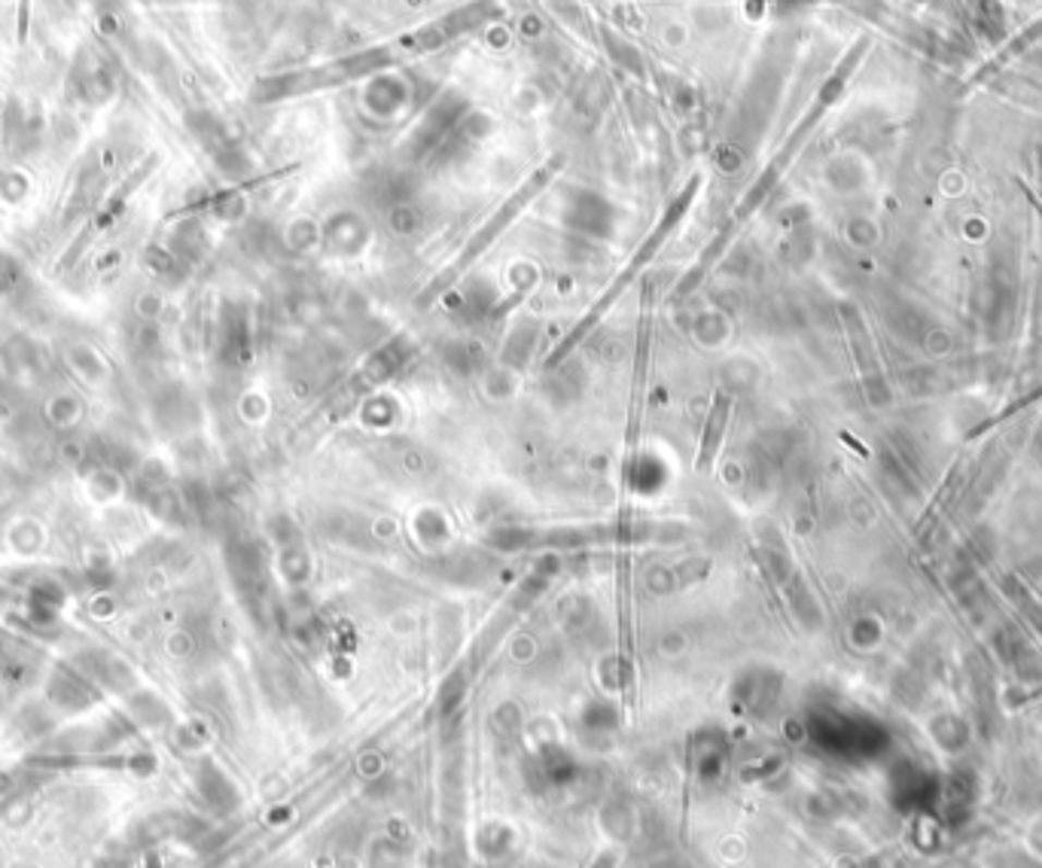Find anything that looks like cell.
I'll return each mask as SVG.
<instances>
[{
    "mask_svg": "<svg viewBox=\"0 0 1042 868\" xmlns=\"http://www.w3.org/2000/svg\"><path fill=\"white\" fill-rule=\"evenodd\" d=\"M686 525L680 521H653V518H631V521H597V525H552V528H516L497 530L492 545L497 548H580V545H613V543H665L683 537Z\"/></svg>",
    "mask_w": 1042,
    "mask_h": 868,
    "instance_id": "cell-1",
    "label": "cell"
},
{
    "mask_svg": "<svg viewBox=\"0 0 1042 868\" xmlns=\"http://www.w3.org/2000/svg\"><path fill=\"white\" fill-rule=\"evenodd\" d=\"M692 195H695V183H692V190H686L683 195L677 198V205L670 207L668 217L662 220V226L655 229L653 236H650V241H646V244H643L641 251H638V256L631 260V265H628V268H626V272H622V275H619V278L613 280L610 290H607V293H604V296H601V299H597L595 305L589 309V314L582 317L580 324L573 326V333H567V339L561 341V345H558L555 351H552L549 366H561V363H565L567 357H570V351H573V348H577V345H580V341L585 339L589 333H592V326H597V324H601V321H604V314L610 311L613 302H616L619 296L626 293L628 287L634 284V278H638V272H641L643 265H646V263H650V260H653L655 251L662 248V241L668 238V232H670V229H674V222L680 220V214H683V210H686V205H689V198H692Z\"/></svg>",
    "mask_w": 1042,
    "mask_h": 868,
    "instance_id": "cell-2",
    "label": "cell"
},
{
    "mask_svg": "<svg viewBox=\"0 0 1042 868\" xmlns=\"http://www.w3.org/2000/svg\"><path fill=\"white\" fill-rule=\"evenodd\" d=\"M552 174H555V165H546L543 171H536V174L531 177V183H528L524 190L516 192V195L509 198L507 205H504V210H500V214H497V217H494V220L488 222V226H485V229H482V232H478V236L473 238V241H470V248H467V251L461 253V260H458V263L451 265V268H448L446 275H443V278H439V280H436V284H433V287H431V296L443 293V290H448V287H451L455 280L461 278L463 272H467V268H470V265L476 263L478 256H482V251H485V248H492L494 238H497V236H500V232H504V226H509V222L516 220V214H519V210H524V205H528V202L534 198L536 192H540V190H543V186H546V183H549V177H552Z\"/></svg>",
    "mask_w": 1042,
    "mask_h": 868,
    "instance_id": "cell-3",
    "label": "cell"
},
{
    "mask_svg": "<svg viewBox=\"0 0 1042 868\" xmlns=\"http://www.w3.org/2000/svg\"><path fill=\"white\" fill-rule=\"evenodd\" d=\"M68 92L74 101L86 104V107H98L117 95V71L107 61L105 52H98L92 46H83L76 52L71 74H68Z\"/></svg>",
    "mask_w": 1042,
    "mask_h": 868,
    "instance_id": "cell-4",
    "label": "cell"
},
{
    "mask_svg": "<svg viewBox=\"0 0 1042 868\" xmlns=\"http://www.w3.org/2000/svg\"><path fill=\"white\" fill-rule=\"evenodd\" d=\"M729 409H731V399L726 394H719L714 399V406H711V414H707V424H704V436H701V448H699V472H711L716 460V451H719V445H723V433L729 427Z\"/></svg>",
    "mask_w": 1042,
    "mask_h": 868,
    "instance_id": "cell-5",
    "label": "cell"
},
{
    "mask_svg": "<svg viewBox=\"0 0 1042 868\" xmlns=\"http://www.w3.org/2000/svg\"><path fill=\"white\" fill-rule=\"evenodd\" d=\"M22 284H25V268H22V263H19L15 256H10V253L0 251V299L19 293Z\"/></svg>",
    "mask_w": 1042,
    "mask_h": 868,
    "instance_id": "cell-6",
    "label": "cell"
},
{
    "mask_svg": "<svg viewBox=\"0 0 1042 868\" xmlns=\"http://www.w3.org/2000/svg\"><path fill=\"white\" fill-rule=\"evenodd\" d=\"M393 348H397V345H390V348H385V351H378V357H375V366H381V363H400L402 351H393ZM385 372H393V369H385ZM385 378H388V375H381V372H375L373 375V366H366L358 375V382H366V384H378V382H385Z\"/></svg>",
    "mask_w": 1042,
    "mask_h": 868,
    "instance_id": "cell-7",
    "label": "cell"
},
{
    "mask_svg": "<svg viewBox=\"0 0 1042 868\" xmlns=\"http://www.w3.org/2000/svg\"><path fill=\"white\" fill-rule=\"evenodd\" d=\"M0 195H3V198H10V202H19V198L25 195V177L0 174Z\"/></svg>",
    "mask_w": 1042,
    "mask_h": 868,
    "instance_id": "cell-8",
    "label": "cell"
}]
</instances>
